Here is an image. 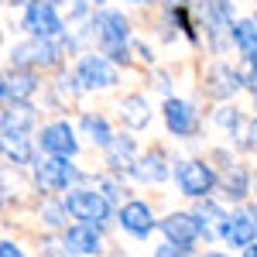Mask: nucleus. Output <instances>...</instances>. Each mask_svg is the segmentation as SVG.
<instances>
[{
	"label": "nucleus",
	"mask_w": 257,
	"mask_h": 257,
	"mask_svg": "<svg viewBox=\"0 0 257 257\" xmlns=\"http://www.w3.org/2000/svg\"><path fill=\"white\" fill-rule=\"evenodd\" d=\"M38 144H41V151H45V155H55V158H72V155L79 151L76 131H72L65 120H55V123L41 127Z\"/></svg>",
	"instance_id": "6e6552de"
},
{
	"label": "nucleus",
	"mask_w": 257,
	"mask_h": 257,
	"mask_svg": "<svg viewBox=\"0 0 257 257\" xmlns=\"http://www.w3.org/2000/svg\"><path fill=\"white\" fill-rule=\"evenodd\" d=\"M196 216H199V226H202V237L213 240L219 230H223V223H226V216H230V213H223V209H219L213 199H199Z\"/></svg>",
	"instance_id": "6ab92c4d"
},
{
	"label": "nucleus",
	"mask_w": 257,
	"mask_h": 257,
	"mask_svg": "<svg viewBox=\"0 0 257 257\" xmlns=\"http://www.w3.org/2000/svg\"><path fill=\"white\" fill-rule=\"evenodd\" d=\"M4 158L11 165H35V151H31V141H4Z\"/></svg>",
	"instance_id": "393cba45"
},
{
	"label": "nucleus",
	"mask_w": 257,
	"mask_h": 257,
	"mask_svg": "<svg viewBox=\"0 0 257 257\" xmlns=\"http://www.w3.org/2000/svg\"><path fill=\"white\" fill-rule=\"evenodd\" d=\"M65 216H72L65 202H45V206H41V219H45V226H52V230H59L62 223H65Z\"/></svg>",
	"instance_id": "a878e982"
},
{
	"label": "nucleus",
	"mask_w": 257,
	"mask_h": 257,
	"mask_svg": "<svg viewBox=\"0 0 257 257\" xmlns=\"http://www.w3.org/2000/svg\"><path fill=\"white\" fill-rule=\"evenodd\" d=\"M79 127H82V134L93 141V144H99V148H106V144L113 141V131H110V123H106V117H99V113H82Z\"/></svg>",
	"instance_id": "4be33fe9"
},
{
	"label": "nucleus",
	"mask_w": 257,
	"mask_h": 257,
	"mask_svg": "<svg viewBox=\"0 0 257 257\" xmlns=\"http://www.w3.org/2000/svg\"><path fill=\"white\" fill-rule=\"evenodd\" d=\"M76 79L82 82V89H106V86H113L117 82V69L110 65L106 55H82L79 65H76Z\"/></svg>",
	"instance_id": "0eeeda50"
},
{
	"label": "nucleus",
	"mask_w": 257,
	"mask_h": 257,
	"mask_svg": "<svg viewBox=\"0 0 257 257\" xmlns=\"http://www.w3.org/2000/svg\"><path fill=\"white\" fill-rule=\"evenodd\" d=\"M120 120L131 127V131H144L151 123V106L144 96H127L120 103Z\"/></svg>",
	"instance_id": "aec40b11"
},
{
	"label": "nucleus",
	"mask_w": 257,
	"mask_h": 257,
	"mask_svg": "<svg viewBox=\"0 0 257 257\" xmlns=\"http://www.w3.org/2000/svg\"><path fill=\"white\" fill-rule=\"evenodd\" d=\"M0 257H24V254H21V247H18V243L4 240V243H0Z\"/></svg>",
	"instance_id": "7c9ffc66"
},
{
	"label": "nucleus",
	"mask_w": 257,
	"mask_h": 257,
	"mask_svg": "<svg viewBox=\"0 0 257 257\" xmlns=\"http://www.w3.org/2000/svg\"><path fill=\"white\" fill-rule=\"evenodd\" d=\"M240 148H247V151H257V117L250 120V127H247V138L240 141Z\"/></svg>",
	"instance_id": "c85d7f7f"
},
{
	"label": "nucleus",
	"mask_w": 257,
	"mask_h": 257,
	"mask_svg": "<svg viewBox=\"0 0 257 257\" xmlns=\"http://www.w3.org/2000/svg\"><path fill=\"white\" fill-rule=\"evenodd\" d=\"M219 237L226 240L230 247H240V250H247V247H250V243L257 240L254 216H250V213H233V216H226L223 230H219Z\"/></svg>",
	"instance_id": "dca6fc26"
},
{
	"label": "nucleus",
	"mask_w": 257,
	"mask_h": 257,
	"mask_svg": "<svg viewBox=\"0 0 257 257\" xmlns=\"http://www.w3.org/2000/svg\"><path fill=\"white\" fill-rule=\"evenodd\" d=\"M250 216H254V230H257V206H254V209H250Z\"/></svg>",
	"instance_id": "f704fd0d"
},
{
	"label": "nucleus",
	"mask_w": 257,
	"mask_h": 257,
	"mask_svg": "<svg viewBox=\"0 0 257 257\" xmlns=\"http://www.w3.org/2000/svg\"><path fill=\"white\" fill-rule=\"evenodd\" d=\"M35 106L31 103H4V113H0V127H4V141H21L31 134L35 127Z\"/></svg>",
	"instance_id": "9d476101"
},
{
	"label": "nucleus",
	"mask_w": 257,
	"mask_h": 257,
	"mask_svg": "<svg viewBox=\"0 0 257 257\" xmlns=\"http://www.w3.org/2000/svg\"><path fill=\"white\" fill-rule=\"evenodd\" d=\"M62 48L52 38H31V41H21L11 48V59H14V69H52L59 65Z\"/></svg>",
	"instance_id": "20e7f679"
},
{
	"label": "nucleus",
	"mask_w": 257,
	"mask_h": 257,
	"mask_svg": "<svg viewBox=\"0 0 257 257\" xmlns=\"http://www.w3.org/2000/svg\"><path fill=\"white\" fill-rule=\"evenodd\" d=\"M206 257H226V254H216V250H209V254H206Z\"/></svg>",
	"instance_id": "c9c22d12"
},
{
	"label": "nucleus",
	"mask_w": 257,
	"mask_h": 257,
	"mask_svg": "<svg viewBox=\"0 0 257 257\" xmlns=\"http://www.w3.org/2000/svg\"><path fill=\"white\" fill-rule=\"evenodd\" d=\"M213 120H216L230 138H240V141L247 138V127H250V123L243 120V113H240L237 106H219L216 113H213Z\"/></svg>",
	"instance_id": "5701e85b"
},
{
	"label": "nucleus",
	"mask_w": 257,
	"mask_h": 257,
	"mask_svg": "<svg viewBox=\"0 0 257 257\" xmlns=\"http://www.w3.org/2000/svg\"><path fill=\"white\" fill-rule=\"evenodd\" d=\"M31 168H35V185H38L41 192H62V189H69L79 178V168L72 161L55 158V155H48L45 161H35Z\"/></svg>",
	"instance_id": "39448f33"
},
{
	"label": "nucleus",
	"mask_w": 257,
	"mask_h": 257,
	"mask_svg": "<svg viewBox=\"0 0 257 257\" xmlns=\"http://www.w3.org/2000/svg\"><path fill=\"white\" fill-rule=\"evenodd\" d=\"M155 257H192V250L189 247H175V243H165V247L155 250Z\"/></svg>",
	"instance_id": "cd10ccee"
},
{
	"label": "nucleus",
	"mask_w": 257,
	"mask_h": 257,
	"mask_svg": "<svg viewBox=\"0 0 257 257\" xmlns=\"http://www.w3.org/2000/svg\"><path fill=\"white\" fill-rule=\"evenodd\" d=\"M175 182L178 189H182V196H192V199H209L213 196V189L219 185L216 172L206 165V161H178L175 165Z\"/></svg>",
	"instance_id": "7ed1b4c3"
},
{
	"label": "nucleus",
	"mask_w": 257,
	"mask_h": 257,
	"mask_svg": "<svg viewBox=\"0 0 257 257\" xmlns=\"http://www.w3.org/2000/svg\"><path fill=\"white\" fill-rule=\"evenodd\" d=\"M96 189H99V192H103L106 199H110V202H113V199H117V192H120V189L113 185V182H110V178H96Z\"/></svg>",
	"instance_id": "c756f323"
},
{
	"label": "nucleus",
	"mask_w": 257,
	"mask_h": 257,
	"mask_svg": "<svg viewBox=\"0 0 257 257\" xmlns=\"http://www.w3.org/2000/svg\"><path fill=\"white\" fill-rule=\"evenodd\" d=\"M237 72H240V82L257 93V59H243V65H240Z\"/></svg>",
	"instance_id": "bb28decb"
},
{
	"label": "nucleus",
	"mask_w": 257,
	"mask_h": 257,
	"mask_svg": "<svg viewBox=\"0 0 257 257\" xmlns=\"http://www.w3.org/2000/svg\"><path fill=\"white\" fill-rule=\"evenodd\" d=\"M131 175L138 182H165L168 178V158L161 151H148L144 158H138V165L131 168Z\"/></svg>",
	"instance_id": "a211bd4d"
},
{
	"label": "nucleus",
	"mask_w": 257,
	"mask_h": 257,
	"mask_svg": "<svg viewBox=\"0 0 257 257\" xmlns=\"http://www.w3.org/2000/svg\"><path fill=\"white\" fill-rule=\"evenodd\" d=\"M219 185H223L226 199H243V196H247V168L230 161L226 172H223V178H219Z\"/></svg>",
	"instance_id": "b1692460"
},
{
	"label": "nucleus",
	"mask_w": 257,
	"mask_h": 257,
	"mask_svg": "<svg viewBox=\"0 0 257 257\" xmlns=\"http://www.w3.org/2000/svg\"><path fill=\"white\" fill-rule=\"evenodd\" d=\"M240 86V72L237 69H230V65H223V62H216V65H209V72H206V93L213 99H230L233 93H237Z\"/></svg>",
	"instance_id": "4468645a"
},
{
	"label": "nucleus",
	"mask_w": 257,
	"mask_h": 257,
	"mask_svg": "<svg viewBox=\"0 0 257 257\" xmlns=\"http://www.w3.org/2000/svg\"><path fill=\"white\" fill-rule=\"evenodd\" d=\"M62 247L69 250V254H99L103 250V243H99V230L96 226H89V223H76V226H69L65 233H62Z\"/></svg>",
	"instance_id": "2eb2a0df"
},
{
	"label": "nucleus",
	"mask_w": 257,
	"mask_h": 257,
	"mask_svg": "<svg viewBox=\"0 0 257 257\" xmlns=\"http://www.w3.org/2000/svg\"><path fill=\"white\" fill-rule=\"evenodd\" d=\"M120 226H123V233H131L134 240H144L151 237V230H155V216H151V209L141 202V199H131V202H123L120 206Z\"/></svg>",
	"instance_id": "9b49d317"
},
{
	"label": "nucleus",
	"mask_w": 257,
	"mask_h": 257,
	"mask_svg": "<svg viewBox=\"0 0 257 257\" xmlns=\"http://www.w3.org/2000/svg\"><path fill=\"white\" fill-rule=\"evenodd\" d=\"M24 28L31 31V38H62L65 31V21L59 18L55 4L52 0H28V11H24Z\"/></svg>",
	"instance_id": "423d86ee"
},
{
	"label": "nucleus",
	"mask_w": 257,
	"mask_h": 257,
	"mask_svg": "<svg viewBox=\"0 0 257 257\" xmlns=\"http://www.w3.org/2000/svg\"><path fill=\"white\" fill-rule=\"evenodd\" d=\"M243 257H257V240L250 243V247H247V250H243Z\"/></svg>",
	"instance_id": "2f4dec72"
},
{
	"label": "nucleus",
	"mask_w": 257,
	"mask_h": 257,
	"mask_svg": "<svg viewBox=\"0 0 257 257\" xmlns=\"http://www.w3.org/2000/svg\"><path fill=\"white\" fill-rule=\"evenodd\" d=\"M52 4H55V7H59V4H62V7H69V4H72V0H52Z\"/></svg>",
	"instance_id": "72a5a7b5"
},
{
	"label": "nucleus",
	"mask_w": 257,
	"mask_h": 257,
	"mask_svg": "<svg viewBox=\"0 0 257 257\" xmlns=\"http://www.w3.org/2000/svg\"><path fill=\"white\" fill-rule=\"evenodd\" d=\"M65 206H69V213L79 223H89L96 230H103L106 219H110V199L103 196L99 189H69Z\"/></svg>",
	"instance_id": "f03ea898"
},
{
	"label": "nucleus",
	"mask_w": 257,
	"mask_h": 257,
	"mask_svg": "<svg viewBox=\"0 0 257 257\" xmlns=\"http://www.w3.org/2000/svg\"><path fill=\"white\" fill-rule=\"evenodd\" d=\"M0 93H4V103H28L38 93V79L31 69H11V72H4Z\"/></svg>",
	"instance_id": "f8f14e48"
},
{
	"label": "nucleus",
	"mask_w": 257,
	"mask_h": 257,
	"mask_svg": "<svg viewBox=\"0 0 257 257\" xmlns=\"http://www.w3.org/2000/svg\"><path fill=\"white\" fill-rule=\"evenodd\" d=\"M230 38L237 45V52L243 59H257V24L254 21H233Z\"/></svg>",
	"instance_id": "412c9836"
},
{
	"label": "nucleus",
	"mask_w": 257,
	"mask_h": 257,
	"mask_svg": "<svg viewBox=\"0 0 257 257\" xmlns=\"http://www.w3.org/2000/svg\"><path fill=\"white\" fill-rule=\"evenodd\" d=\"M165 123H168V131H172L175 138H192L199 131L196 110H192L185 99H175V96L165 99Z\"/></svg>",
	"instance_id": "ddd939ff"
},
{
	"label": "nucleus",
	"mask_w": 257,
	"mask_h": 257,
	"mask_svg": "<svg viewBox=\"0 0 257 257\" xmlns=\"http://www.w3.org/2000/svg\"><path fill=\"white\" fill-rule=\"evenodd\" d=\"M161 4H168V7H189L185 0H161Z\"/></svg>",
	"instance_id": "473e14b6"
},
{
	"label": "nucleus",
	"mask_w": 257,
	"mask_h": 257,
	"mask_svg": "<svg viewBox=\"0 0 257 257\" xmlns=\"http://www.w3.org/2000/svg\"><path fill=\"white\" fill-rule=\"evenodd\" d=\"M103 151H106L110 172H131L138 165V144H134V138H113Z\"/></svg>",
	"instance_id": "f3484780"
},
{
	"label": "nucleus",
	"mask_w": 257,
	"mask_h": 257,
	"mask_svg": "<svg viewBox=\"0 0 257 257\" xmlns=\"http://www.w3.org/2000/svg\"><path fill=\"white\" fill-rule=\"evenodd\" d=\"M96 4H103V0H96Z\"/></svg>",
	"instance_id": "e433bc0d"
},
{
	"label": "nucleus",
	"mask_w": 257,
	"mask_h": 257,
	"mask_svg": "<svg viewBox=\"0 0 257 257\" xmlns=\"http://www.w3.org/2000/svg\"><path fill=\"white\" fill-rule=\"evenodd\" d=\"M161 233H165L168 243H175V247H189V250H192V243L202 237V226H199L196 213H172V216L161 219Z\"/></svg>",
	"instance_id": "1a4fd4ad"
},
{
	"label": "nucleus",
	"mask_w": 257,
	"mask_h": 257,
	"mask_svg": "<svg viewBox=\"0 0 257 257\" xmlns=\"http://www.w3.org/2000/svg\"><path fill=\"white\" fill-rule=\"evenodd\" d=\"M93 35L99 41V55H106L117 65H127L131 62V24L120 11H99L93 18Z\"/></svg>",
	"instance_id": "f257e3e1"
}]
</instances>
